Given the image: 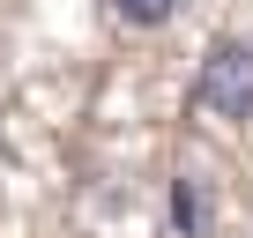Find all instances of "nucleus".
<instances>
[{"mask_svg":"<svg viewBox=\"0 0 253 238\" xmlns=\"http://www.w3.org/2000/svg\"><path fill=\"white\" fill-rule=\"evenodd\" d=\"M194 104L216 112V119H253V45H246V38H216V45L201 52Z\"/></svg>","mask_w":253,"mask_h":238,"instance_id":"f257e3e1","label":"nucleus"},{"mask_svg":"<svg viewBox=\"0 0 253 238\" xmlns=\"http://www.w3.org/2000/svg\"><path fill=\"white\" fill-rule=\"evenodd\" d=\"M171 216H179V223L194 231V186H171Z\"/></svg>","mask_w":253,"mask_h":238,"instance_id":"7ed1b4c3","label":"nucleus"},{"mask_svg":"<svg viewBox=\"0 0 253 238\" xmlns=\"http://www.w3.org/2000/svg\"><path fill=\"white\" fill-rule=\"evenodd\" d=\"M112 8L134 23V30H157V23H171V15H179V0H112Z\"/></svg>","mask_w":253,"mask_h":238,"instance_id":"f03ea898","label":"nucleus"}]
</instances>
